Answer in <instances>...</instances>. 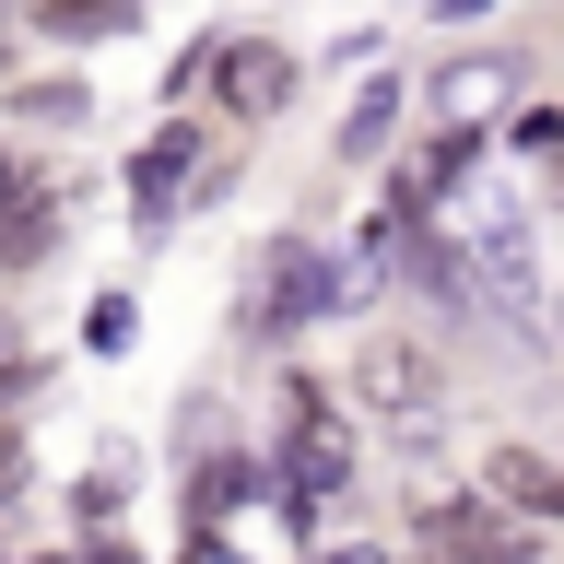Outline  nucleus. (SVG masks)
<instances>
[{
    "instance_id": "obj_1",
    "label": "nucleus",
    "mask_w": 564,
    "mask_h": 564,
    "mask_svg": "<svg viewBox=\"0 0 564 564\" xmlns=\"http://www.w3.org/2000/svg\"><path fill=\"white\" fill-rule=\"evenodd\" d=\"M317 306H341V282H329V259H317L306 236H282L271 247V294H259L247 317H259V329H294V317H317Z\"/></svg>"
},
{
    "instance_id": "obj_2",
    "label": "nucleus",
    "mask_w": 564,
    "mask_h": 564,
    "mask_svg": "<svg viewBox=\"0 0 564 564\" xmlns=\"http://www.w3.org/2000/svg\"><path fill=\"white\" fill-rule=\"evenodd\" d=\"M423 553L435 564H529V541L482 506H423Z\"/></svg>"
},
{
    "instance_id": "obj_3",
    "label": "nucleus",
    "mask_w": 564,
    "mask_h": 564,
    "mask_svg": "<svg viewBox=\"0 0 564 564\" xmlns=\"http://www.w3.org/2000/svg\"><path fill=\"white\" fill-rule=\"evenodd\" d=\"M282 95H294V59H282V47H224V106L271 118Z\"/></svg>"
},
{
    "instance_id": "obj_4",
    "label": "nucleus",
    "mask_w": 564,
    "mask_h": 564,
    "mask_svg": "<svg viewBox=\"0 0 564 564\" xmlns=\"http://www.w3.org/2000/svg\"><path fill=\"white\" fill-rule=\"evenodd\" d=\"M329 482H341V423L294 400V494H329Z\"/></svg>"
},
{
    "instance_id": "obj_5",
    "label": "nucleus",
    "mask_w": 564,
    "mask_h": 564,
    "mask_svg": "<svg viewBox=\"0 0 564 564\" xmlns=\"http://www.w3.org/2000/svg\"><path fill=\"white\" fill-rule=\"evenodd\" d=\"M482 482H494V506H541V518H564V470H541L529 447H494Z\"/></svg>"
},
{
    "instance_id": "obj_6",
    "label": "nucleus",
    "mask_w": 564,
    "mask_h": 564,
    "mask_svg": "<svg viewBox=\"0 0 564 564\" xmlns=\"http://www.w3.org/2000/svg\"><path fill=\"white\" fill-rule=\"evenodd\" d=\"M176 176H188V130H153V141H141V165H130L141 224H165V212H176Z\"/></svg>"
},
{
    "instance_id": "obj_7",
    "label": "nucleus",
    "mask_w": 564,
    "mask_h": 564,
    "mask_svg": "<svg viewBox=\"0 0 564 564\" xmlns=\"http://www.w3.org/2000/svg\"><path fill=\"white\" fill-rule=\"evenodd\" d=\"M470 247H482V271L506 282V294L529 282V247H518V212H506V200H470Z\"/></svg>"
},
{
    "instance_id": "obj_8",
    "label": "nucleus",
    "mask_w": 564,
    "mask_h": 564,
    "mask_svg": "<svg viewBox=\"0 0 564 564\" xmlns=\"http://www.w3.org/2000/svg\"><path fill=\"white\" fill-rule=\"evenodd\" d=\"M365 388H377V412H423V352L412 341H377V352H365Z\"/></svg>"
},
{
    "instance_id": "obj_9",
    "label": "nucleus",
    "mask_w": 564,
    "mask_h": 564,
    "mask_svg": "<svg viewBox=\"0 0 564 564\" xmlns=\"http://www.w3.org/2000/svg\"><path fill=\"white\" fill-rule=\"evenodd\" d=\"M35 24H47V35H118L130 0H35Z\"/></svg>"
},
{
    "instance_id": "obj_10",
    "label": "nucleus",
    "mask_w": 564,
    "mask_h": 564,
    "mask_svg": "<svg viewBox=\"0 0 564 564\" xmlns=\"http://www.w3.org/2000/svg\"><path fill=\"white\" fill-rule=\"evenodd\" d=\"M47 236H59V200H12L0 212V259H35Z\"/></svg>"
},
{
    "instance_id": "obj_11",
    "label": "nucleus",
    "mask_w": 564,
    "mask_h": 564,
    "mask_svg": "<svg viewBox=\"0 0 564 564\" xmlns=\"http://www.w3.org/2000/svg\"><path fill=\"white\" fill-rule=\"evenodd\" d=\"M83 106H95L83 83H24V118H70V130H83Z\"/></svg>"
},
{
    "instance_id": "obj_12",
    "label": "nucleus",
    "mask_w": 564,
    "mask_h": 564,
    "mask_svg": "<svg viewBox=\"0 0 564 564\" xmlns=\"http://www.w3.org/2000/svg\"><path fill=\"white\" fill-rule=\"evenodd\" d=\"M377 141H388V95H365V106L341 118V153H377Z\"/></svg>"
},
{
    "instance_id": "obj_13",
    "label": "nucleus",
    "mask_w": 564,
    "mask_h": 564,
    "mask_svg": "<svg viewBox=\"0 0 564 564\" xmlns=\"http://www.w3.org/2000/svg\"><path fill=\"white\" fill-rule=\"evenodd\" d=\"M12 482H24V447H12V435H0V494H12Z\"/></svg>"
},
{
    "instance_id": "obj_14",
    "label": "nucleus",
    "mask_w": 564,
    "mask_h": 564,
    "mask_svg": "<svg viewBox=\"0 0 564 564\" xmlns=\"http://www.w3.org/2000/svg\"><path fill=\"white\" fill-rule=\"evenodd\" d=\"M12 200H24V176H12V153H0V212H12Z\"/></svg>"
},
{
    "instance_id": "obj_15",
    "label": "nucleus",
    "mask_w": 564,
    "mask_h": 564,
    "mask_svg": "<svg viewBox=\"0 0 564 564\" xmlns=\"http://www.w3.org/2000/svg\"><path fill=\"white\" fill-rule=\"evenodd\" d=\"M317 564H377V553H317Z\"/></svg>"
}]
</instances>
